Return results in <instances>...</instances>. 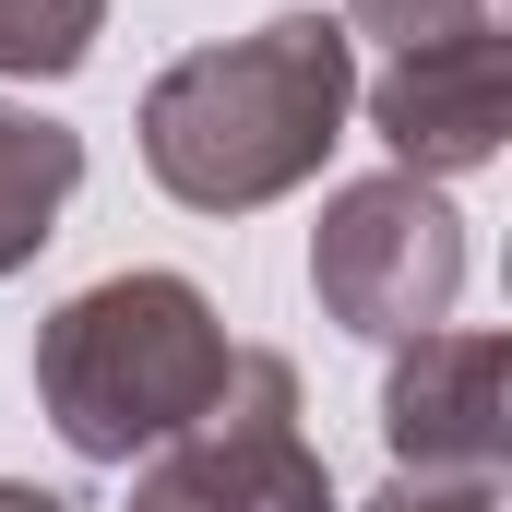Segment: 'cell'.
<instances>
[{
  "label": "cell",
  "instance_id": "obj_1",
  "mask_svg": "<svg viewBox=\"0 0 512 512\" xmlns=\"http://www.w3.org/2000/svg\"><path fill=\"white\" fill-rule=\"evenodd\" d=\"M358 96V48L334 12H274L227 48H191L179 72H155L143 96V167L191 203V215H251L274 191H298L334 120Z\"/></svg>",
  "mask_w": 512,
  "mask_h": 512
},
{
  "label": "cell",
  "instance_id": "obj_2",
  "mask_svg": "<svg viewBox=\"0 0 512 512\" xmlns=\"http://www.w3.org/2000/svg\"><path fill=\"white\" fill-rule=\"evenodd\" d=\"M227 370H239V346L191 274H108L36 334V405L84 465L167 453L191 417H215Z\"/></svg>",
  "mask_w": 512,
  "mask_h": 512
},
{
  "label": "cell",
  "instance_id": "obj_4",
  "mask_svg": "<svg viewBox=\"0 0 512 512\" xmlns=\"http://www.w3.org/2000/svg\"><path fill=\"white\" fill-rule=\"evenodd\" d=\"M131 512H334L322 453L298 441V370H286L274 346H239L215 417H191V429L143 465Z\"/></svg>",
  "mask_w": 512,
  "mask_h": 512
},
{
  "label": "cell",
  "instance_id": "obj_9",
  "mask_svg": "<svg viewBox=\"0 0 512 512\" xmlns=\"http://www.w3.org/2000/svg\"><path fill=\"white\" fill-rule=\"evenodd\" d=\"M358 24H382L393 48H429V36H465V24H489V0H346Z\"/></svg>",
  "mask_w": 512,
  "mask_h": 512
},
{
  "label": "cell",
  "instance_id": "obj_10",
  "mask_svg": "<svg viewBox=\"0 0 512 512\" xmlns=\"http://www.w3.org/2000/svg\"><path fill=\"white\" fill-rule=\"evenodd\" d=\"M370 512H501V489L489 477H393Z\"/></svg>",
  "mask_w": 512,
  "mask_h": 512
},
{
  "label": "cell",
  "instance_id": "obj_5",
  "mask_svg": "<svg viewBox=\"0 0 512 512\" xmlns=\"http://www.w3.org/2000/svg\"><path fill=\"white\" fill-rule=\"evenodd\" d=\"M512 48L501 24H465V36H429V48H405L382 84H370V120H382L393 167L405 179H453V167H489L501 155V84Z\"/></svg>",
  "mask_w": 512,
  "mask_h": 512
},
{
  "label": "cell",
  "instance_id": "obj_6",
  "mask_svg": "<svg viewBox=\"0 0 512 512\" xmlns=\"http://www.w3.org/2000/svg\"><path fill=\"white\" fill-rule=\"evenodd\" d=\"M382 441L405 477L501 489V334H417L382 382Z\"/></svg>",
  "mask_w": 512,
  "mask_h": 512
},
{
  "label": "cell",
  "instance_id": "obj_8",
  "mask_svg": "<svg viewBox=\"0 0 512 512\" xmlns=\"http://www.w3.org/2000/svg\"><path fill=\"white\" fill-rule=\"evenodd\" d=\"M108 0H0V72H72L96 48Z\"/></svg>",
  "mask_w": 512,
  "mask_h": 512
},
{
  "label": "cell",
  "instance_id": "obj_3",
  "mask_svg": "<svg viewBox=\"0 0 512 512\" xmlns=\"http://www.w3.org/2000/svg\"><path fill=\"white\" fill-rule=\"evenodd\" d=\"M310 286H322V310H334L346 334H370V346L441 334L453 298H465V227H453L441 179H405V167H393V179L334 191V215L310 227Z\"/></svg>",
  "mask_w": 512,
  "mask_h": 512
},
{
  "label": "cell",
  "instance_id": "obj_11",
  "mask_svg": "<svg viewBox=\"0 0 512 512\" xmlns=\"http://www.w3.org/2000/svg\"><path fill=\"white\" fill-rule=\"evenodd\" d=\"M0 512H60V501H48V489H0Z\"/></svg>",
  "mask_w": 512,
  "mask_h": 512
},
{
  "label": "cell",
  "instance_id": "obj_7",
  "mask_svg": "<svg viewBox=\"0 0 512 512\" xmlns=\"http://www.w3.org/2000/svg\"><path fill=\"white\" fill-rule=\"evenodd\" d=\"M72 179H84V143L60 120H36V108H0V274L48 239V215L72 203Z\"/></svg>",
  "mask_w": 512,
  "mask_h": 512
}]
</instances>
